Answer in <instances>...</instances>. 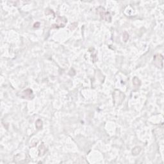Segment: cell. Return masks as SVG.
Here are the masks:
<instances>
[{
	"label": "cell",
	"instance_id": "obj_1",
	"mask_svg": "<svg viewBox=\"0 0 164 164\" xmlns=\"http://www.w3.org/2000/svg\"><path fill=\"white\" fill-rule=\"evenodd\" d=\"M96 12L100 15L101 19L104 20L105 21L110 22L112 20V16L110 13L106 11L104 8L103 7H99L96 9Z\"/></svg>",
	"mask_w": 164,
	"mask_h": 164
},
{
	"label": "cell",
	"instance_id": "obj_2",
	"mask_svg": "<svg viewBox=\"0 0 164 164\" xmlns=\"http://www.w3.org/2000/svg\"><path fill=\"white\" fill-rule=\"evenodd\" d=\"M153 62L154 64L157 67L160 69L163 68V62H164V56L161 54H156L153 56Z\"/></svg>",
	"mask_w": 164,
	"mask_h": 164
},
{
	"label": "cell",
	"instance_id": "obj_3",
	"mask_svg": "<svg viewBox=\"0 0 164 164\" xmlns=\"http://www.w3.org/2000/svg\"><path fill=\"white\" fill-rule=\"evenodd\" d=\"M67 22V19L64 17H58L56 24H53L52 28H63L65 26V24Z\"/></svg>",
	"mask_w": 164,
	"mask_h": 164
},
{
	"label": "cell",
	"instance_id": "obj_4",
	"mask_svg": "<svg viewBox=\"0 0 164 164\" xmlns=\"http://www.w3.org/2000/svg\"><path fill=\"white\" fill-rule=\"evenodd\" d=\"M34 93H33V90L30 89H28L26 90H24V91L21 93V98H24V99H28V100H31L34 98Z\"/></svg>",
	"mask_w": 164,
	"mask_h": 164
},
{
	"label": "cell",
	"instance_id": "obj_5",
	"mask_svg": "<svg viewBox=\"0 0 164 164\" xmlns=\"http://www.w3.org/2000/svg\"><path fill=\"white\" fill-rule=\"evenodd\" d=\"M39 157H41V156H43L44 154H45V153L46 151V147H45L44 145V143H42L41 144V145L39 146Z\"/></svg>",
	"mask_w": 164,
	"mask_h": 164
},
{
	"label": "cell",
	"instance_id": "obj_6",
	"mask_svg": "<svg viewBox=\"0 0 164 164\" xmlns=\"http://www.w3.org/2000/svg\"><path fill=\"white\" fill-rule=\"evenodd\" d=\"M140 151H141V147L139 146H136L132 150V154L133 155H137L140 153Z\"/></svg>",
	"mask_w": 164,
	"mask_h": 164
},
{
	"label": "cell",
	"instance_id": "obj_7",
	"mask_svg": "<svg viewBox=\"0 0 164 164\" xmlns=\"http://www.w3.org/2000/svg\"><path fill=\"white\" fill-rule=\"evenodd\" d=\"M133 84L135 87H139L141 85V82L137 77H135L133 79Z\"/></svg>",
	"mask_w": 164,
	"mask_h": 164
},
{
	"label": "cell",
	"instance_id": "obj_8",
	"mask_svg": "<svg viewBox=\"0 0 164 164\" xmlns=\"http://www.w3.org/2000/svg\"><path fill=\"white\" fill-rule=\"evenodd\" d=\"M35 126H36V128H37V129H39V130L41 129V128H42V121H41V119L37 120L36 123H35Z\"/></svg>",
	"mask_w": 164,
	"mask_h": 164
},
{
	"label": "cell",
	"instance_id": "obj_9",
	"mask_svg": "<svg viewBox=\"0 0 164 164\" xmlns=\"http://www.w3.org/2000/svg\"><path fill=\"white\" fill-rule=\"evenodd\" d=\"M128 39H129V34L126 32V31H124V33H123V40L124 42H127V41H128Z\"/></svg>",
	"mask_w": 164,
	"mask_h": 164
},
{
	"label": "cell",
	"instance_id": "obj_10",
	"mask_svg": "<svg viewBox=\"0 0 164 164\" xmlns=\"http://www.w3.org/2000/svg\"><path fill=\"white\" fill-rule=\"evenodd\" d=\"M39 26H40V23L39 22H36V23H35L34 25V28H38V27H39Z\"/></svg>",
	"mask_w": 164,
	"mask_h": 164
}]
</instances>
